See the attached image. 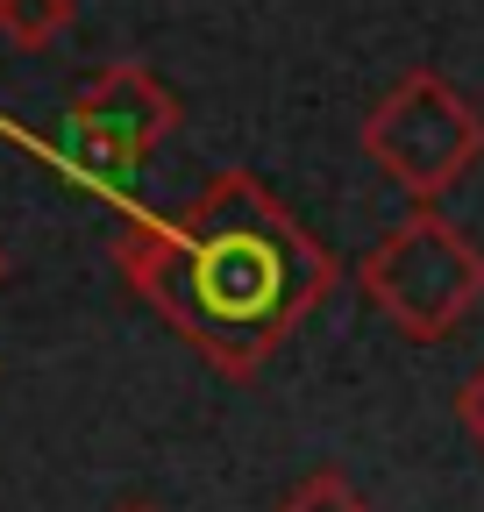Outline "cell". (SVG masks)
Segmentation results:
<instances>
[{"label":"cell","instance_id":"1","mask_svg":"<svg viewBox=\"0 0 484 512\" xmlns=\"http://www.w3.org/2000/svg\"><path fill=\"white\" fill-rule=\"evenodd\" d=\"M114 271L193 342L200 363L250 384L335 285L342 264L257 171H221L178 214L129 207L114 235Z\"/></svg>","mask_w":484,"mask_h":512},{"label":"cell","instance_id":"2","mask_svg":"<svg viewBox=\"0 0 484 512\" xmlns=\"http://www.w3.org/2000/svg\"><path fill=\"white\" fill-rule=\"evenodd\" d=\"M356 285L406 342H449L484 306V249L435 207H413L356 256Z\"/></svg>","mask_w":484,"mask_h":512},{"label":"cell","instance_id":"3","mask_svg":"<svg viewBox=\"0 0 484 512\" xmlns=\"http://www.w3.org/2000/svg\"><path fill=\"white\" fill-rule=\"evenodd\" d=\"M356 143L413 207H435L484 157V114H477V100L463 86H449L442 72L420 64V72H406L371 114H363Z\"/></svg>","mask_w":484,"mask_h":512},{"label":"cell","instance_id":"4","mask_svg":"<svg viewBox=\"0 0 484 512\" xmlns=\"http://www.w3.org/2000/svg\"><path fill=\"white\" fill-rule=\"evenodd\" d=\"M178 128V93L136 57H114L65 107V171L93 192H114L143 171V157Z\"/></svg>","mask_w":484,"mask_h":512},{"label":"cell","instance_id":"5","mask_svg":"<svg viewBox=\"0 0 484 512\" xmlns=\"http://www.w3.org/2000/svg\"><path fill=\"white\" fill-rule=\"evenodd\" d=\"M79 22V0H0V36L15 50H50Z\"/></svg>","mask_w":484,"mask_h":512},{"label":"cell","instance_id":"6","mask_svg":"<svg viewBox=\"0 0 484 512\" xmlns=\"http://www.w3.org/2000/svg\"><path fill=\"white\" fill-rule=\"evenodd\" d=\"M271 512H378V505L363 498V491H356L342 470H328V463H321V470H307V477H299V484H292V491H285Z\"/></svg>","mask_w":484,"mask_h":512},{"label":"cell","instance_id":"7","mask_svg":"<svg viewBox=\"0 0 484 512\" xmlns=\"http://www.w3.org/2000/svg\"><path fill=\"white\" fill-rule=\"evenodd\" d=\"M456 427H463V434L484 448V363H477V370L456 384Z\"/></svg>","mask_w":484,"mask_h":512},{"label":"cell","instance_id":"8","mask_svg":"<svg viewBox=\"0 0 484 512\" xmlns=\"http://www.w3.org/2000/svg\"><path fill=\"white\" fill-rule=\"evenodd\" d=\"M121 512H157V505H121Z\"/></svg>","mask_w":484,"mask_h":512},{"label":"cell","instance_id":"9","mask_svg":"<svg viewBox=\"0 0 484 512\" xmlns=\"http://www.w3.org/2000/svg\"><path fill=\"white\" fill-rule=\"evenodd\" d=\"M0 271H8V256H0Z\"/></svg>","mask_w":484,"mask_h":512}]
</instances>
